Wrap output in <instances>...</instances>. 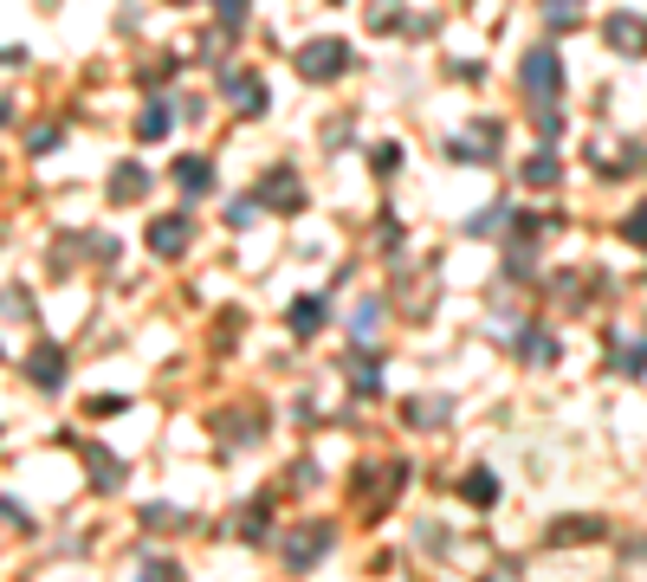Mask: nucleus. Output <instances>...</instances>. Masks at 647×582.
<instances>
[{
  "instance_id": "nucleus-1",
  "label": "nucleus",
  "mask_w": 647,
  "mask_h": 582,
  "mask_svg": "<svg viewBox=\"0 0 647 582\" xmlns=\"http://www.w3.org/2000/svg\"><path fill=\"white\" fill-rule=\"evenodd\" d=\"M331 544H337V524H331V517H304V524H291L286 544H279V550H286V570H311Z\"/></svg>"
},
{
  "instance_id": "nucleus-2",
  "label": "nucleus",
  "mask_w": 647,
  "mask_h": 582,
  "mask_svg": "<svg viewBox=\"0 0 647 582\" xmlns=\"http://www.w3.org/2000/svg\"><path fill=\"white\" fill-rule=\"evenodd\" d=\"M350 66H357V53L344 39H304L298 46V78H311V84H331V78H344Z\"/></svg>"
},
{
  "instance_id": "nucleus-3",
  "label": "nucleus",
  "mask_w": 647,
  "mask_h": 582,
  "mask_svg": "<svg viewBox=\"0 0 647 582\" xmlns=\"http://www.w3.org/2000/svg\"><path fill=\"white\" fill-rule=\"evenodd\" d=\"M524 97L531 104H557V91H564V59H557V46H538V53H524Z\"/></svg>"
},
{
  "instance_id": "nucleus-4",
  "label": "nucleus",
  "mask_w": 647,
  "mask_h": 582,
  "mask_svg": "<svg viewBox=\"0 0 647 582\" xmlns=\"http://www.w3.org/2000/svg\"><path fill=\"white\" fill-rule=\"evenodd\" d=\"M499 137H505L499 124H493V117H480L466 137H453V143H447V155H453L460 168H486V162L499 155Z\"/></svg>"
},
{
  "instance_id": "nucleus-5",
  "label": "nucleus",
  "mask_w": 647,
  "mask_h": 582,
  "mask_svg": "<svg viewBox=\"0 0 647 582\" xmlns=\"http://www.w3.org/2000/svg\"><path fill=\"white\" fill-rule=\"evenodd\" d=\"M602 39L622 59H647V13H609L602 20Z\"/></svg>"
},
{
  "instance_id": "nucleus-6",
  "label": "nucleus",
  "mask_w": 647,
  "mask_h": 582,
  "mask_svg": "<svg viewBox=\"0 0 647 582\" xmlns=\"http://www.w3.org/2000/svg\"><path fill=\"white\" fill-rule=\"evenodd\" d=\"M188 240H195V220L188 214H155L149 220V253H155V259H182Z\"/></svg>"
},
{
  "instance_id": "nucleus-7",
  "label": "nucleus",
  "mask_w": 647,
  "mask_h": 582,
  "mask_svg": "<svg viewBox=\"0 0 647 582\" xmlns=\"http://www.w3.org/2000/svg\"><path fill=\"white\" fill-rule=\"evenodd\" d=\"M253 201H259V208H279V214H291V208H304V182H298L291 168H273V175L253 188Z\"/></svg>"
},
{
  "instance_id": "nucleus-8",
  "label": "nucleus",
  "mask_w": 647,
  "mask_h": 582,
  "mask_svg": "<svg viewBox=\"0 0 647 582\" xmlns=\"http://www.w3.org/2000/svg\"><path fill=\"white\" fill-rule=\"evenodd\" d=\"M78 453H84V466H91V486L97 492H117L124 486V459L111 453V446H97V440H72Z\"/></svg>"
},
{
  "instance_id": "nucleus-9",
  "label": "nucleus",
  "mask_w": 647,
  "mask_h": 582,
  "mask_svg": "<svg viewBox=\"0 0 647 582\" xmlns=\"http://www.w3.org/2000/svg\"><path fill=\"white\" fill-rule=\"evenodd\" d=\"M362 473H369V479H357V492L362 499H376V505H382V499L395 505L402 486H408V466H402V459H389V466H362Z\"/></svg>"
},
{
  "instance_id": "nucleus-10",
  "label": "nucleus",
  "mask_w": 647,
  "mask_h": 582,
  "mask_svg": "<svg viewBox=\"0 0 647 582\" xmlns=\"http://www.w3.org/2000/svg\"><path fill=\"white\" fill-rule=\"evenodd\" d=\"M26 375H33V388L59 395V388H66V350H59V344H39V350L26 357Z\"/></svg>"
},
{
  "instance_id": "nucleus-11",
  "label": "nucleus",
  "mask_w": 647,
  "mask_h": 582,
  "mask_svg": "<svg viewBox=\"0 0 647 582\" xmlns=\"http://www.w3.org/2000/svg\"><path fill=\"white\" fill-rule=\"evenodd\" d=\"M220 91L240 104V117H266V84L253 72H220Z\"/></svg>"
},
{
  "instance_id": "nucleus-12",
  "label": "nucleus",
  "mask_w": 647,
  "mask_h": 582,
  "mask_svg": "<svg viewBox=\"0 0 647 582\" xmlns=\"http://www.w3.org/2000/svg\"><path fill=\"white\" fill-rule=\"evenodd\" d=\"M447 415H453L447 395H408V401H402V421H408V428H447Z\"/></svg>"
},
{
  "instance_id": "nucleus-13",
  "label": "nucleus",
  "mask_w": 647,
  "mask_h": 582,
  "mask_svg": "<svg viewBox=\"0 0 647 582\" xmlns=\"http://www.w3.org/2000/svg\"><path fill=\"white\" fill-rule=\"evenodd\" d=\"M169 175H175V188H182V195H188V201H195V195H208V188H215V162H208V155H182V162H175V168H169Z\"/></svg>"
},
{
  "instance_id": "nucleus-14",
  "label": "nucleus",
  "mask_w": 647,
  "mask_h": 582,
  "mask_svg": "<svg viewBox=\"0 0 647 582\" xmlns=\"http://www.w3.org/2000/svg\"><path fill=\"white\" fill-rule=\"evenodd\" d=\"M518 175H524V188H557V175H564V162H557V149L544 143L538 155H524V168H518Z\"/></svg>"
},
{
  "instance_id": "nucleus-15",
  "label": "nucleus",
  "mask_w": 647,
  "mask_h": 582,
  "mask_svg": "<svg viewBox=\"0 0 647 582\" xmlns=\"http://www.w3.org/2000/svg\"><path fill=\"white\" fill-rule=\"evenodd\" d=\"M286 324H291V337H298V344H304V337H317V330H324V298H291Z\"/></svg>"
},
{
  "instance_id": "nucleus-16",
  "label": "nucleus",
  "mask_w": 647,
  "mask_h": 582,
  "mask_svg": "<svg viewBox=\"0 0 647 582\" xmlns=\"http://www.w3.org/2000/svg\"><path fill=\"white\" fill-rule=\"evenodd\" d=\"M143 195H149V168L143 162H124L111 175V201H143Z\"/></svg>"
},
{
  "instance_id": "nucleus-17",
  "label": "nucleus",
  "mask_w": 647,
  "mask_h": 582,
  "mask_svg": "<svg viewBox=\"0 0 647 582\" xmlns=\"http://www.w3.org/2000/svg\"><path fill=\"white\" fill-rule=\"evenodd\" d=\"M602 531H609L602 517H557V524H551V544H596Z\"/></svg>"
},
{
  "instance_id": "nucleus-18",
  "label": "nucleus",
  "mask_w": 647,
  "mask_h": 582,
  "mask_svg": "<svg viewBox=\"0 0 647 582\" xmlns=\"http://www.w3.org/2000/svg\"><path fill=\"white\" fill-rule=\"evenodd\" d=\"M460 492H466V505H499V473H486V466H473V473L460 479Z\"/></svg>"
},
{
  "instance_id": "nucleus-19",
  "label": "nucleus",
  "mask_w": 647,
  "mask_h": 582,
  "mask_svg": "<svg viewBox=\"0 0 647 582\" xmlns=\"http://www.w3.org/2000/svg\"><path fill=\"white\" fill-rule=\"evenodd\" d=\"M175 130V104H143V117H137V137L143 143H162Z\"/></svg>"
},
{
  "instance_id": "nucleus-20",
  "label": "nucleus",
  "mask_w": 647,
  "mask_h": 582,
  "mask_svg": "<svg viewBox=\"0 0 647 582\" xmlns=\"http://www.w3.org/2000/svg\"><path fill=\"white\" fill-rule=\"evenodd\" d=\"M511 214H518V208H511ZM511 226H518V246H531V240H551V233L564 226V214H518Z\"/></svg>"
},
{
  "instance_id": "nucleus-21",
  "label": "nucleus",
  "mask_w": 647,
  "mask_h": 582,
  "mask_svg": "<svg viewBox=\"0 0 647 582\" xmlns=\"http://www.w3.org/2000/svg\"><path fill=\"white\" fill-rule=\"evenodd\" d=\"M518 350H524V363H557V337H551V330H524V337H518Z\"/></svg>"
},
{
  "instance_id": "nucleus-22",
  "label": "nucleus",
  "mask_w": 647,
  "mask_h": 582,
  "mask_svg": "<svg viewBox=\"0 0 647 582\" xmlns=\"http://www.w3.org/2000/svg\"><path fill=\"white\" fill-rule=\"evenodd\" d=\"M505 226H511V208H505V201H493V208H480V214L466 220V233H473V240H486V233H505Z\"/></svg>"
},
{
  "instance_id": "nucleus-23",
  "label": "nucleus",
  "mask_w": 647,
  "mask_h": 582,
  "mask_svg": "<svg viewBox=\"0 0 647 582\" xmlns=\"http://www.w3.org/2000/svg\"><path fill=\"white\" fill-rule=\"evenodd\" d=\"M266 511H273V499H253V505L240 511V537L246 544H266Z\"/></svg>"
},
{
  "instance_id": "nucleus-24",
  "label": "nucleus",
  "mask_w": 647,
  "mask_h": 582,
  "mask_svg": "<svg viewBox=\"0 0 647 582\" xmlns=\"http://www.w3.org/2000/svg\"><path fill=\"white\" fill-rule=\"evenodd\" d=\"M615 369H622V375H647V337L615 344Z\"/></svg>"
},
{
  "instance_id": "nucleus-25",
  "label": "nucleus",
  "mask_w": 647,
  "mask_h": 582,
  "mask_svg": "<svg viewBox=\"0 0 647 582\" xmlns=\"http://www.w3.org/2000/svg\"><path fill=\"white\" fill-rule=\"evenodd\" d=\"M350 388H357V395H382V375H376V357H350Z\"/></svg>"
},
{
  "instance_id": "nucleus-26",
  "label": "nucleus",
  "mask_w": 647,
  "mask_h": 582,
  "mask_svg": "<svg viewBox=\"0 0 647 582\" xmlns=\"http://www.w3.org/2000/svg\"><path fill=\"white\" fill-rule=\"evenodd\" d=\"M544 20H551V33H570L582 20V0H544Z\"/></svg>"
},
{
  "instance_id": "nucleus-27",
  "label": "nucleus",
  "mask_w": 647,
  "mask_h": 582,
  "mask_svg": "<svg viewBox=\"0 0 647 582\" xmlns=\"http://www.w3.org/2000/svg\"><path fill=\"white\" fill-rule=\"evenodd\" d=\"M402 7H408V0H376V7H369V26H376V33H395V26L408 20Z\"/></svg>"
},
{
  "instance_id": "nucleus-28",
  "label": "nucleus",
  "mask_w": 647,
  "mask_h": 582,
  "mask_svg": "<svg viewBox=\"0 0 647 582\" xmlns=\"http://www.w3.org/2000/svg\"><path fill=\"white\" fill-rule=\"evenodd\" d=\"M531 124H538V137H544V143H557V137H564V110H557V104H538V110H531Z\"/></svg>"
},
{
  "instance_id": "nucleus-29",
  "label": "nucleus",
  "mask_w": 647,
  "mask_h": 582,
  "mask_svg": "<svg viewBox=\"0 0 647 582\" xmlns=\"http://www.w3.org/2000/svg\"><path fill=\"white\" fill-rule=\"evenodd\" d=\"M143 524H149V531H182V524H188V511H175V505H143Z\"/></svg>"
},
{
  "instance_id": "nucleus-30",
  "label": "nucleus",
  "mask_w": 647,
  "mask_h": 582,
  "mask_svg": "<svg viewBox=\"0 0 647 582\" xmlns=\"http://www.w3.org/2000/svg\"><path fill=\"white\" fill-rule=\"evenodd\" d=\"M220 220H227V226H253V220H259V201H253V195H233Z\"/></svg>"
},
{
  "instance_id": "nucleus-31",
  "label": "nucleus",
  "mask_w": 647,
  "mask_h": 582,
  "mask_svg": "<svg viewBox=\"0 0 647 582\" xmlns=\"http://www.w3.org/2000/svg\"><path fill=\"white\" fill-rule=\"evenodd\" d=\"M369 168H376V175H395V168H402V143H376L369 149Z\"/></svg>"
},
{
  "instance_id": "nucleus-32",
  "label": "nucleus",
  "mask_w": 647,
  "mask_h": 582,
  "mask_svg": "<svg viewBox=\"0 0 647 582\" xmlns=\"http://www.w3.org/2000/svg\"><path fill=\"white\" fill-rule=\"evenodd\" d=\"M622 240L647 253V201H642V208H628V220H622Z\"/></svg>"
},
{
  "instance_id": "nucleus-33",
  "label": "nucleus",
  "mask_w": 647,
  "mask_h": 582,
  "mask_svg": "<svg viewBox=\"0 0 647 582\" xmlns=\"http://www.w3.org/2000/svg\"><path fill=\"white\" fill-rule=\"evenodd\" d=\"M246 7H253V0H215L220 26H233V33H240V26H246Z\"/></svg>"
},
{
  "instance_id": "nucleus-34",
  "label": "nucleus",
  "mask_w": 647,
  "mask_h": 582,
  "mask_svg": "<svg viewBox=\"0 0 647 582\" xmlns=\"http://www.w3.org/2000/svg\"><path fill=\"white\" fill-rule=\"evenodd\" d=\"M350 330H357V337H376V330H382V304H362V311H357V324H350Z\"/></svg>"
},
{
  "instance_id": "nucleus-35",
  "label": "nucleus",
  "mask_w": 647,
  "mask_h": 582,
  "mask_svg": "<svg viewBox=\"0 0 647 582\" xmlns=\"http://www.w3.org/2000/svg\"><path fill=\"white\" fill-rule=\"evenodd\" d=\"M175 7H188V0H175Z\"/></svg>"
}]
</instances>
